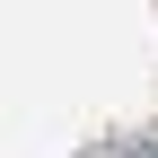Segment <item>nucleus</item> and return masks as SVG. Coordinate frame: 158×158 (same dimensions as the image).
Wrapping results in <instances>:
<instances>
[{
  "label": "nucleus",
  "instance_id": "obj_1",
  "mask_svg": "<svg viewBox=\"0 0 158 158\" xmlns=\"http://www.w3.org/2000/svg\"><path fill=\"white\" fill-rule=\"evenodd\" d=\"M106 158H158V141H114Z\"/></svg>",
  "mask_w": 158,
  "mask_h": 158
}]
</instances>
